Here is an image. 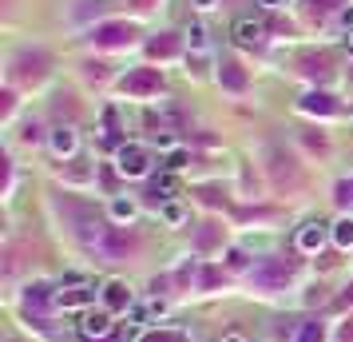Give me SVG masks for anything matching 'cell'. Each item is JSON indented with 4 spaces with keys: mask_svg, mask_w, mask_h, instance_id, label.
I'll return each instance as SVG.
<instances>
[{
    "mask_svg": "<svg viewBox=\"0 0 353 342\" xmlns=\"http://www.w3.org/2000/svg\"><path fill=\"white\" fill-rule=\"evenodd\" d=\"M115 171L128 175V180H143L147 171H151V151L139 144H119V151H115Z\"/></svg>",
    "mask_w": 353,
    "mask_h": 342,
    "instance_id": "6da1fadb",
    "label": "cell"
},
{
    "mask_svg": "<svg viewBox=\"0 0 353 342\" xmlns=\"http://www.w3.org/2000/svg\"><path fill=\"white\" fill-rule=\"evenodd\" d=\"M119 88H123L128 96H159L163 76L155 72V68H135V72H128V76L119 80Z\"/></svg>",
    "mask_w": 353,
    "mask_h": 342,
    "instance_id": "7a4b0ae2",
    "label": "cell"
},
{
    "mask_svg": "<svg viewBox=\"0 0 353 342\" xmlns=\"http://www.w3.org/2000/svg\"><path fill=\"white\" fill-rule=\"evenodd\" d=\"M112 334H115L112 310H83V319H80V339H83V342L112 339Z\"/></svg>",
    "mask_w": 353,
    "mask_h": 342,
    "instance_id": "3957f363",
    "label": "cell"
},
{
    "mask_svg": "<svg viewBox=\"0 0 353 342\" xmlns=\"http://www.w3.org/2000/svg\"><path fill=\"white\" fill-rule=\"evenodd\" d=\"M92 247H96V251H99V255H103L108 263H115V259H123L131 247H135V235H128V231L115 227V231H103V235H99Z\"/></svg>",
    "mask_w": 353,
    "mask_h": 342,
    "instance_id": "277c9868",
    "label": "cell"
},
{
    "mask_svg": "<svg viewBox=\"0 0 353 342\" xmlns=\"http://www.w3.org/2000/svg\"><path fill=\"white\" fill-rule=\"evenodd\" d=\"M92 298H96V291H92L83 278H68V291H56V307H64V310H88V307H92Z\"/></svg>",
    "mask_w": 353,
    "mask_h": 342,
    "instance_id": "5b68a950",
    "label": "cell"
},
{
    "mask_svg": "<svg viewBox=\"0 0 353 342\" xmlns=\"http://www.w3.org/2000/svg\"><path fill=\"white\" fill-rule=\"evenodd\" d=\"M103 303H108V310H128L131 307V287L128 283H119V278H112L108 287H103Z\"/></svg>",
    "mask_w": 353,
    "mask_h": 342,
    "instance_id": "8992f818",
    "label": "cell"
},
{
    "mask_svg": "<svg viewBox=\"0 0 353 342\" xmlns=\"http://www.w3.org/2000/svg\"><path fill=\"white\" fill-rule=\"evenodd\" d=\"M254 278L266 287V291H274V287H286L290 283V267H282V263H266V267H258Z\"/></svg>",
    "mask_w": 353,
    "mask_h": 342,
    "instance_id": "52a82bcc",
    "label": "cell"
},
{
    "mask_svg": "<svg viewBox=\"0 0 353 342\" xmlns=\"http://www.w3.org/2000/svg\"><path fill=\"white\" fill-rule=\"evenodd\" d=\"M76 147H80V140H76V128H52V151L56 155H76Z\"/></svg>",
    "mask_w": 353,
    "mask_h": 342,
    "instance_id": "ba28073f",
    "label": "cell"
},
{
    "mask_svg": "<svg viewBox=\"0 0 353 342\" xmlns=\"http://www.w3.org/2000/svg\"><path fill=\"white\" fill-rule=\"evenodd\" d=\"M131 28L128 24H103V28H99L96 32V40L99 44H108V48H119V44H131Z\"/></svg>",
    "mask_w": 353,
    "mask_h": 342,
    "instance_id": "9c48e42d",
    "label": "cell"
},
{
    "mask_svg": "<svg viewBox=\"0 0 353 342\" xmlns=\"http://www.w3.org/2000/svg\"><path fill=\"white\" fill-rule=\"evenodd\" d=\"M321 243H325V223H305V227L298 231V247H302V251H318Z\"/></svg>",
    "mask_w": 353,
    "mask_h": 342,
    "instance_id": "30bf717a",
    "label": "cell"
},
{
    "mask_svg": "<svg viewBox=\"0 0 353 342\" xmlns=\"http://www.w3.org/2000/svg\"><path fill=\"white\" fill-rule=\"evenodd\" d=\"M234 40L246 44V48L258 44V40H262V24H258V20H239V24H234Z\"/></svg>",
    "mask_w": 353,
    "mask_h": 342,
    "instance_id": "8fae6325",
    "label": "cell"
},
{
    "mask_svg": "<svg viewBox=\"0 0 353 342\" xmlns=\"http://www.w3.org/2000/svg\"><path fill=\"white\" fill-rule=\"evenodd\" d=\"M139 342H191L187 330H175V326H159V330H147Z\"/></svg>",
    "mask_w": 353,
    "mask_h": 342,
    "instance_id": "7c38bea8",
    "label": "cell"
},
{
    "mask_svg": "<svg viewBox=\"0 0 353 342\" xmlns=\"http://www.w3.org/2000/svg\"><path fill=\"white\" fill-rule=\"evenodd\" d=\"M298 108H302V112H321V115L337 112V104H334L330 96H321V92H310V96H305L302 104H298Z\"/></svg>",
    "mask_w": 353,
    "mask_h": 342,
    "instance_id": "4fadbf2b",
    "label": "cell"
},
{
    "mask_svg": "<svg viewBox=\"0 0 353 342\" xmlns=\"http://www.w3.org/2000/svg\"><path fill=\"white\" fill-rule=\"evenodd\" d=\"M294 342H325V326H321L318 319H310V323L298 326V339Z\"/></svg>",
    "mask_w": 353,
    "mask_h": 342,
    "instance_id": "5bb4252c",
    "label": "cell"
},
{
    "mask_svg": "<svg viewBox=\"0 0 353 342\" xmlns=\"http://www.w3.org/2000/svg\"><path fill=\"white\" fill-rule=\"evenodd\" d=\"M334 243H337V247H353V215H350V219H337V223H334Z\"/></svg>",
    "mask_w": 353,
    "mask_h": 342,
    "instance_id": "9a60e30c",
    "label": "cell"
},
{
    "mask_svg": "<svg viewBox=\"0 0 353 342\" xmlns=\"http://www.w3.org/2000/svg\"><path fill=\"white\" fill-rule=\"evenodd\" d=\"M112 215L119 219V223H131V219H135V203H131V199H115Z\"/></svg>",
    "mask_w": 353,
    "mask_h": 342,
    "instance_id": "2e32d148",
    "label": "cell"
},
{
    "mask_svg": "<svg viewBox=\"0 0 353 342\" xmlns=\"http://www.w3.org/2000/svg\"><path fill=\"white\" fill-rule=\"evenodd\" d=\"M223 84H226V88H242V84H246V76L239 72V64H226L223 68Z\"/></svg>",
    "mask_w": 353,
    "mask_h": 342,
    "instance_id": "e0dca14e",
    "label": "cell"
},
{
    "mask_svg": "<svg viewBox=\"0 0 353 342\" xmlns=\"http://www.w3.org/2000/svg\"><path fill=\"white\" fill-rule=\"evenodd\" d=\"M337 203H341V207H353V180L337 183Z\"/></svg>",
    "mask_w": 353,
    "mask_h": 342,
    "instance_id": "ac0fdd59",
    "label": "cell"
},
{
    "mask_svg": "<svg viewBox=\"0 0 353 342\" xmlns=\"http://www.w3.org/2000/svg\"><path fill=\"white\" fill-rule=\"evenodd\" d=\"M163 219H167V223H183V207H179V203H167V207H163Z\"/></svg>",
    "mask_w": 353,
    "mask_h": 342,
    "instance_id": "d6986e66",
    "label": "cell"
},
{
    "mask_svg": "<svg viewBox=\"0 0 353 342\" xmlns=\"http://www.w3.org/2000/svg\"><path fill=\"white\" fill-rule=\"evenodd\" d=\"M151 52H155V56H171V52H175V40H155Z\"/></svg>",
    "mask_w": 353,
    "mask_h": 342,
    "instance_id": "ffe728a7",
    "label": "cell"
},
{
    "mask_svg": "<svg viewBox=\"0 0 353 342\" xmlns=\"http://www.w3.org/2000/svg\"><path fill=\"white\" fill-rule=\"evenodd\" d=\"M226 267H230V271H242V267H246V255H242V251H230V255H226Z\"/></svg>",
    "mask_w": 353,
    "mask_h": 342,
    "instance_id": "44dd1931",
    "label": "cell"
},
{
    "mask_svg": "<svg viewBox=\"0 0 353 342\" xmlns=\"http://www.w3.org/2000/svg\"><path fill=\"white\" fill-rule=\"evenodd\" d=\"M187 36H191V44H194V48H203V44H207V40H203V28H199V24H191V32H187Z\"/></svg>",
    "mask_w": 353,
    "mask_h": 342,
    "instance_id": "7402d4cb",
    "label": "cell"
},
{
    "mask_svg": "<svg viewBox=\"0 0 353 342\" xmlns=\"http://www.w3.org/2000/svg\"><path fill=\"white\" fill-rule=\"evenodd\" d=\"M183 160H187V151H175V155L167 160V167H171V171H179V167H183Z\"/></svg>",
    "mask_w": 353,
    "mask_h": 342,
    "instance_id": "603a6c76",
    "label": "cell"
},
{
    "mask_svg": "<svg viewBox=\"0 0 353 342\" xmlns=\"http://www.w3.org/2000/svg\"><path fill=\"white\" fill-rule=\"evenodd\" d=\"M345 291H350V294H341V298H337V307H350V303H353V287H345Z\"/></svg>",
    "mask_w": 353,
    "mask_h": 342,
    "instance_id": "cb8c5ba5",
    "label": "cell"
},
{
    "mask_svg": "<svg viewBox=\"0 0 353 342\" xmlns=\"http://www.w3.org/2000/svg\"><path fill=\"white\" fill-rule=\"evenodd\" d=\"M341 24H345V28H353V8H345V12H341Z\"/></svg>",
    "mask_w": 353,
    "mask_h": 342,
    "instance_id": "d4e9b609",
    "label": "cell"
},
{
    "mask_svg": "<svg viewBox=\"0 0 353 342\" xmlns=\"http://www.w3.org/2000/svg\"><path fill=\"white\" fill-rule=\"evenodd\" d=\"M262 8H278V4H286V0H258Z\"/></svg>",
    "mask_w": 353,
    "mask_h": 342,
    "instance_id": "484cf974",
    "label": "cell"
},
{
    "mask_svg": "<svg viewBox=\"0 0 353 342\" xmlns=\"http://www.w3.org/2000/svg\"><path fill=\"white\" fill-rule=\"evenodd\" d=\"M226 342H242V339H239V334H230V339H226Z\"/></svg>",
    "mask_w": 353,
    "mask_h": 342,
    "instance_id": "4316f807",
    "label": "cell"
},
{
    "mask_svg": "<svg viewBox=\"0 0 353 342\" xmlns=\"http://www.w3.org/2000/svg\"><path fill=\"white\" fill-rule=\"evenodd\" d=\"M199 4H203V8H210V0H199Z\"/></svg>",
    "mask_w": 353,
    "mask_h": 342,
    "instance_id": "83f0119b",
    "label": "cell"
},
{
    "mask_svg": "<svg viewBox=\"0 0 353 342\" xmlns=\"http://www.w3.org/2000/svg\"><path fill=\"white\" fill-rule=\"evenodd\" d=\"M350 48H353V36H350Z\"/></svg>",
    "mask_w": 353,
    "mask_h": 342,
    "instance_id": "f1b7e54d",
    "label": "cell"
}]
</instances>
